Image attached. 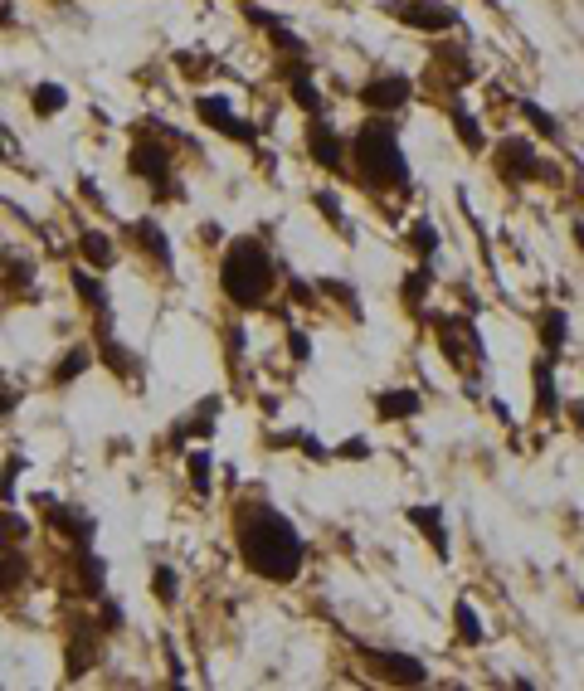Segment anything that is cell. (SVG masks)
Masks as SVG:
<instances>
[{
  "label": "cell",
  "mask_w": 584,
  "mask_h": 691,
  "mask_svg": "<svg viewBox=\"0 0 584 691\" xmlns=\"http://www.w3.org/2000/svg\"><path fill=\"white\" fill-rule=\"evenodd\" d=\"M565 336H570V317H565L560 307H546V312H541V351H546V361H560Z\"/></svg>",
  "instance_id": "cell-22"
},
{
  "label": "cell",
  "mask_w": 584,
  "mask_h": 691,
  "mask_svg": "<svg viewBox=\"0 0 584 691\" xmlns=\"http://www.w3.org/2000/svg\"><path fill=\"white\" fill-rule=\"evenodd\" d=\"M132 239H137V249H142L161 273L176 268V249H171V239H166V229H161L156 219H132Z\"/></svg>",
  "instance_id": "cell-13"
},
{
  "label": "cell",
  "mask_w": 584,
  "mask_h": 691,
  "mask_svg": "<svg viewBox=\"0 0 584 691\" xmlns=\"http://www.w3.org/2000/svg\"><path fill=\"white\" fill-rule=\"evenodd\" d=\"M361 657L375 677H385V682H395V687H424V682H429V667H424L414 653H395V648H370V643H361Z\"/></svg>",
  "instance_id": "cell-7"
},
{
  "label": "cell",
  "mask_w": 584,
  "mask_h": 691,
  "mask_svg": "<svg viewBox=\"0 0 584 691\" xmlns=\"http://www.w3.org/2000/svg\"><path fill=\"white\" fill-rule=\"evenodd\" d=\"M127 166H132V176H137V181L151 185V195H156V200H171V195H176V156H171V146H166V142H156V137L132 142Z\"/></svg>",
  "instance_id": "cell-4"
},
{
  "label": "cell",
  "mask_w": 584,
  "mask_h": 691,
  "mask_svg": "<svg viewBox=\"0 0 584 691\" xmlns=\"http://www.w3.org/2000/svg\"><path fill=\"white\" fill-rule=\"evenodd\" d=\"M93 361H98V356H93L88 346H73V351H64V361L54 365V385H69V380H78V375H83Z\"/></svg>",
  "instance_id": "cell-26"
},
{
  "label": "cell",
  "mask_w": 584,
  "mask_h": 691,
  "mask_svg": "<svg viewBox=\"0 0 584 691\" xmlns=\"http://www.w3.org/2000/svg\"><path fill=\"white\" fill-rule=\"evenodd\" d=\"M151 589H156V599H161V604H176V589H181L176 570H171V565H156V575H151Z\"/></svg>",
  "instance_id": "cell-32"
},
{
  "label": "cell",
  "mask_w": 584,
  "mask_h": 691,
  "mask_svg": "<svg viewBox=\"0 0 584 691\" xmlns=\"http://www.w3.org/2000/svg\"><path fill=\"white\" fill-rule=\"evenodd\" d=\"M404 516H409V526H414V531L429 541V550H434L438 560H448L453 541H448V521H443V507H409Z\"/></svg>",
  "instance_id": "cell-15"
},
{
  "label": "cell",
  "mask_w": 584,
  "mask_h": 691,
  "mask_svg": "<svg viewBox=\"0 0 584 691\" xmlns=\"http://www.w3.org/2000/svg\"><path fill=\"white\" fill-rule=\"evenodd\" d=\"M288 292H292V302H297V307H312V302H317V292L307 288L302 278H292V283H288Z\"/></svg>",
  "instance_id": "cell-38"
},
{
  "label": "cell",
  "mask_w": 584,
  "mask_h": 691,
  "mask_svg": "<svg viewBox=\"0 0 584 691\" xmlns=\"http://www.w3.org/2000/svg\"><path fill=\"white\" fill-rule=\"evenodd\" d=\"M521 117L531 122V132H541V137H550V142L560 137V122H555V117H550V112L541 108V103H531V98H521Z\"/></svg>",
  "instance_id": "cell-30"
},
{
  "label": "cell",
  "mask_w": 584,
  "mask_h": 691,
  "mask_svg": "<svg viewBox=\"0 0 584 691\" xmlns=\"http://www.w3.org/2000/svg\"><path fill=\"white\" fill-rule=\"evenodd\" d=\"M20 404V395H0V419H10V409Z\"/></svg>",
  "instance_id": "cell-40"
},
{
  "label": "cell",
  "mask_w": 584,
  "mask_h": 691,
  "mask_svg": "<svg viewBox=\"0 0 584 691\" xmlns=\"http://www.w3.org/2000/svg\"><path fill=\"white\" fill-rule=\"evenodd\" d=\"M570 419L580 424V434H584V400H580V404H570Z\"/></svg>",
  "instance_id": "cell-42"
},
{
  "label": "cell",
  "mask_w": 584,
  "mask_h": 691,
  "mask_svg": "<svg viewBox=\"0 0 584 691\" xmlns=\"http://www.w3.org/2000/svg\"><path fill=\"white\" fill-rule=\"evenodd\" d=\"M531 380H536V414H541V419H555V414H560V390H555V361H536Z\"/></svg>",
  "instance_id": "cell-21"
},
{
  "label": "cell",
  "mask_w": 584,
  "mask_h": 691,
  "mask_svg": "<svg viewBox=\"0 0 584 691\" xmlns=\"http://www.w3.org/2000/svg\"><path fill=\"white\" fill-rule=\"evenodd\" d=\"M331 458H346V463H365V458H370V438H346L341 448H331Z\"/></svg>",
  "instance_id": "cell-36"
},
{
  "label": "cell",
  "mask_w": 584,
  "mask_h": 691,
  "mask_svg": "<svg viewBox=\"0 0 584 691\" xmlns=\"http://www.w3.org/2000/svg\"><path fill=\"white\" fill-rule=\"evenodd\" d=\"M434 288V258H419V268H409L400 283V302L409 312H424V297Z\"/></svg>",
  "instance_id": "cell-17"
},
{
  "label": "cell",
  "mask_w": 584,
  "mask_h": 691,
  "mask_svg": "<svg viewBox=\"0 0 584 691\" xmlns=\"http://www.w3.org/2000/svg\"><path fill=\"white\" fill-rule=\"evenodd\" d=\"M351 161H356V181L365 190H380V195H395V190H409V161H404V146H400V127L375 112L365 117L351 137Z\"/></svg>",
  "instance_id": "cell-2"
},
{
  "label": "cell",
  "mask_w": 584,
  "mask_h": 691,
  "mask_svg": "<svg viewBox=\"0 0 584 691\" xmlns=\"http://www.w3.org/2000/svg\"><path fill=\"white\" fill-rule=\"evenodd\" d=\"M69 278H73V292L83 297V307H88V312H98V331H112V297H108V288L93 278V268H88V263H78Z\"/></svg>",
  "instance_id": "cell-12"
},
{
  "label": "cell",
  "mask_w": 584,
  "mask_h": 691,
  "mask_svg": "<svg viewBox=\"0 0 584 691\" xmlns=\"http://www.w3.org/2000/svg\"><path fill=\"white\" fill-rule=\"evenodd\" d=\"M219 409H224V400L219 395H205V400L190 409V419H176L171 424V443H181V438H210L219 424Z\"/></svg>",
  "instance_id": "cell-16"
},
{
  "label": "cell",
  "mask_w": 584,
  "mask_h": 691,
  "mask_svg": "<svg viewBox=\"0 0 584 691\" xmlns=\"http://www.w3.org/2000/svg\"><path fill=\"white\" fill-rule=\"evenodd\" d=\"M49 526H54L59 536H69L73 550L88 546V541L98 536V516H93V511H83V507H69V502H59V507L49 511Z\"/></svg>",
  "instance_id": "cell-14"
},
{
  "label": "cell",
  "mask_w": 584,
  "mask_h": 691,
  "mask_svg": "<svg viewBox=\"0 0 584 691\" xmlns=\"http://www.w3.org/2000/svg\"><path fill=\"white\" fill-rule=\"evenodd\" d=\"M73 565H78V589L88 594V599H103V584H108V565L93 555L88 546L73 550Z\"/></svg>",
  "instance_id": "cell-19"
},
{
  "label": "cell",
  "mask_w": 584,
  "mask_h": 691,
  "mask_svg": "<svg viewBox=\"0 0 584 691\" xmlns=\"http://www.w3.org/2000/svg\"><path fill=\"white\" fill-rule=\"evenodd\" d=\"M103 619H108V633H117V628H122V609H117V604H108V599H103Z\"/></svg>",
  "instance_id": "cell-39"
},
{
  "label": "cell",
  "mask_w": 584,
  "mask_h": 691,
  "mask_svg": "<svg viewBox=\"0 0 584 691\" xmlns=\"http://www.w3.org/2000/svg\"><path fill=\"white\" fill-rule=\"evenodd\" d=\"M288 351H292V361H297V365H307V361H312V336H307V331H292Z\"/></svg>",
  "instance_id": "cell-37"
},
{
  "label": "cell",
  "mask_w": 584,
  "mask_h": 691,
  "mask_svg": "<svg viewBox=\"0 0 584 691\" xmlns=\"http://www.w3.org/2000/svg\"><path fill=\"white\" fill-rule=\"evenodd\" d=\"M234 541H239L244 565L268 584H292L302 575V565H307L302 531L278 507H268V502L239 507V516H234Z\"/></svg>",
  "instance_id": "cell-1"
},
{
  "label": "cell",
  "mask_w": 584,
  "mask_h": 691,
  "mask_svg": "<svg viewBox=\"0 0 584 691\" xmlns=\"http://www.w3.org/2000/svg\"><path fill=\"white\" fill-rule=\"evenodd\" d=\"M185 468H190V487H195L200 497H210V492H215V477H210V453H190V463H185Z\"/></svg>",
  "instance_id": "cell-31"
},
{
  "label": "cell",
  "mask_w": 584,
  "mask_h": 691,
  "mask_svg": "<svg viewBox=\"0 0 584 691\" xmlns=\"http://www.w3.org/2000/svg\"><path fill=\"white\" fill-rule=\"evenodd\" d=\"M390 15L419 35H448L458 25V10L448 0H390Z\"/></svg>",
  "instance_id": "cell-8"
},
{
  "label": "cell",
  "mask_w": 584,
  "mask_h": 691,
  "mask_svg": "<svg viewBox=\"0 0 584 691\" xmlns=\"http://www.w3.org/2000/svg\"><path fill=\"white\" fill-rule=\"evenodd\" d=\"M448 122H453V132H458V142L468 146V151H487V132H482V127H477V117L468 108H463V103H453V108H448Z\"/></svg>",
  "instance_id": "cell-25"
},
{
  "label": "cell",
  "mask_w": 584,
  "mask_h": 691,
  "mask_svg": "<svg viewBox=\"0 0 584 691\" xmlns=\"http://www.w3.org/2000/svg\"><path fill=\"white\" fill-rule=\"evenodd\" d=\"M434 336H438V351L448 356L453 370H473L482 365V336H477L473 317H458V312H448V317H434Z\"/></svg>",
  "instance_id": "cell-5"
},
{
  "label": "cell",
  "mask_w": 584,
  "mask_h": 691,
  "mask_svg": "<svg viewBox=\"0 0 584 691\" xmlns=\"http://www.w3.org/2000/svg\"><path fill=\"white\" fill-rule=\"evenodd\" d=\"M195 117H200L210 132H219V137H229V142H239V146L258 142V132L229 108V98H219V93H200V98H195Z\"/></svg>",
  "instance_id": "cell-10"
},
{
  "label": "cell",
  "mask_w": 584,
  "mask_h": 691,
  "mask_svg": "<svg viewBox=\"0 0 584 691\" xmlns=\"http://www.w3.org/2000/svg\"><path fill=\"white\" fill-rule=\"evenodd\" d=\"M492 166H497V176H502V181H511V185H521V181H550V176H555V171L546 166V156L526 142V137H502V142L492 146Z\"/></svg>",
  "instance_id": "cell-6"
},
{
  "label": "cell",
  "mask_w": 584,
  "mask_h": 691,
  "mask_svg": "<svg viewBox=\"0 0 584 691\" xmlns=\"http://www.w3.org/2000/svg\"><path fill=\"white\" fill-rule=\"evenodd\" d=\"M64 108H69V88H64V83H35V88H30V112H35L39 122L59 117Z\"/></svg>",
  "instance_id": "cell-23"
},
{
  "label": "cell",
  "mask_w": 584,
  "mask_h": 691,
  "mask_svg": "<svg viewBox=\"0 0 584 691\" xmlns=\"http://www.w3.org/2000/svg\"><path fill=\"white\" fill-rule=\"evenodd\" d=\"M20 580H25V560L15 550L0 555V589H20Z\"/></svg>",
  "instance_id": "cell-34"
},
{
  "label": "cell",
  "mask_w": 584,
  "mask_h": 691,
  "mask_svg": "<svg viewBox=\"0 0 584 691\" xmlns=\"http://www.w3.org/2000/svg\"><path fill=\"white\" fill-rule=\"evenodd\" d=\"M575 244H580V249H584V219H580V224H575Z\"/></svg>",
  "instance_id": "cell-43"
},
{
  "label": "cell",
  "mask_w": 584,
  "mask_h": 691,
  "mask_svg": "<svg viewBox=\"0 0 584 691\" xmlns=\"http://www.w3.org/2000/svg\"><path fill=\"white\" fill-rule=\"evenodd\" d=\"M278 283V268H273V254L268 244L254 239V234H239L224 258H219V292L239 307V312H254L268 302V292Z\"/></svg>",
  "instance_id": "cell-3"
},
{
  "label": "cell",
  "mask_w": 584,
  "mask_h": 691,
  "mask_svg": "<svg viewBox=\"0 0 584 691\" xmlns=\"http://www.w3.org/2000/svg\"><path fill=\"white\" fill-rule=\"evenodd\" d=\"M288 93H292V103L307 112V117H322V88L312 83V73H307V69L288 73Z\"/></svg>",
  "instance_id": "cell-24"
},
{
  "label": "cell",
  "mask_w": 584,
  "mask_h": 691,
  "mask_svg": "<svg viewBox=\"0 0 584 691\" xmlns=\"http://www.w3.org/2000/svg\"><path fill=\"white\" fill-rule=\"evenodd\" d=\"M312 205H317V210H322V215H327L331 224H336V229H346V215H341V200H336L331 190H317V195H312Z\"/></svg>",
  "instance_id": "cell-35"
},
{
  "label": "cell",
  "mask_w": 584,
  "mask_h": 691,
  "mask_svg": "<svg viewBox=\"0 0 584 691\" xmlns=\"http://www.w3.org/2000/svg\"><path fill=\"white\" fill-rule=\"evenodd\" d=\"M404 239H409V249H414L419 258H434V254H438V229H434V219H414Z\"/></svg>",
  "instance_id": "cell-28"
},
{
  "label": "cell",
  "mask_w": 584,
  "mask_h": 691,
  "mask_svg": "<svg viewBox=\"0 0 584 691\" xmlns=\"http://www.w3.org/2000/svg\"><path fill=\"white\" fill-rule=\"evenodd\" d=\"M453 619H458V643H468V648H477L487 633H482V619H477V609L468 604V599H458L453 604Z\"/></svg>",
  "instance_id": "cell-27"
},
{
  "label": "cell",
  "mask_w": 584,
  "mask_h": 691,
  "mask_svg": "<svg viewBox=\"0 0 584 691\" xmlns=\"http://www.w3.org/2000/svg\"><path fill=\"white\" fill-rule=\"evenodd\" d=\"M15 473H25V458H15V453H10V458H5V468H0V502H5V507L15 502Z\"/></svg>",
  "instance_id": "cell-33"
},
{
  "label": "cell",
  "mask_w": 584,
  "mask_h": 691,
  "mask_svg": "<svg viewBox=\"0 0 584 691\" xmlns=\"http://www.w3.org/2000/svg\"><path fill=\"white\" fill-rule=\"evenodd\" d=\"M239 5H254V0H239Z\"/></svg>",
  "instance_id": "cell-44"
},
{
  "label": "cell",
  "mask_w": 584,
  "mask_h": 691,
  "mask_svg": "<svg viewBox=\"0 0 584 691\" xmlns=\"http://www.w3.org/2000/svg\"><path fill=\"white\" fill-rule=\"evenodd\" d=\"M0 161H10V132L0 127Z\"/></svg>",
  "instance_id": "cell-41"
},
{
  "label": "cell",
  "mask_w": 584,
  "mask_h": 691,
  "mask_svg": "<svg viewBox=\"0 0 584 691\" xmlns=\"http://www.w3.org/2000/svg\"><path fill=\"white\" fill-rule=\"evenodd\" d=\"M30 536V521L20 516V511H10L5 502H0V546H20Z\"/></svg>",
  "instance_id": "cell-29"
},
{
  "label": "cell",
  "mask_w": 584,
  "mask_h": 691,
  "mask_svg": "<svg viewBox=\"0 0 584 691\" xmlns=\"http://www.w3.org/2000/svg\"><path fill=\"white\" fill-rule=\"evenodd\" d=\"M78 254H83L88 268H112L117 263V244H112V234H103V229H83L78 234Z\"/></svg>",
  "instance_id": "cell-20"
},
{
  "label": "cell",
  "mask_w": 584,
  "mask_h": 691,
  "mask_svg": "<svg viewBox=\"0 0 584 691\" xmlns=\"http://www.w3.org/2000/svg\"><path fill=\"white\" fill-rule=\"evenodd\" d=\"M307 156H312V166H322L331 176H346L351 171V146L341 142V132L331 127L327 117H312L307 122Z\"/></svg>",
  "instance_id": "cell-9"
},
{
  "label": "cell",
  "mask_w": 584,
  "mask_h": 691,
  "mask_svg": "<svg viewBox=\"0 0 584 691\" xmlns=\"http://www.w3.org/2000/svg\"><path fill=\"white\" fill-rule=\"evenodd\" d=\"M414 98V78H404V73H380V78H370L361 88V103L370 112H385V117H395Z\"/></svg>",
  "instance_id": "cell-11"
},
{
  "label": "cell",
  "mask_w": 584,
  "mask_h": 691,
  "mask_svg": "<svg viewBox=\"0 0 584 691\" xmlns=\"http://www.w3.org/2000/svg\"><path fill=\"white\" fill-rule=\"evenodd\" d=\"M424 409L419 400V390H385V395H375V414L385 419V424H400V419H414Z\"/></svg>",
  "instance_id": "cell-18"
}]
</instances>
